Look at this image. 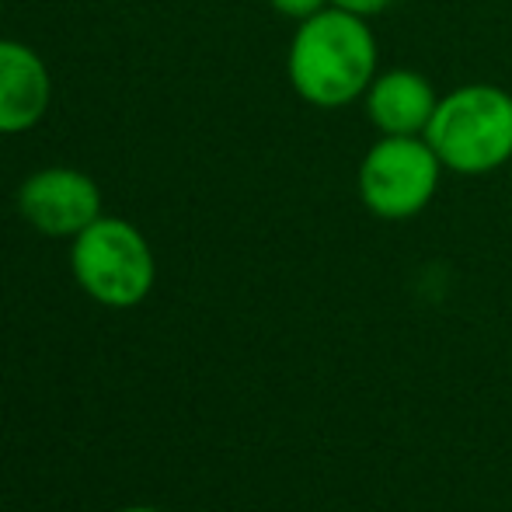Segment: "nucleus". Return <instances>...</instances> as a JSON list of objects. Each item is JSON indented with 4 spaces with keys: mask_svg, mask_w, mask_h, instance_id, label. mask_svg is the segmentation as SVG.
Instances as JSON below:
<instances>
[{
    "mask_svg": "<svg viewBox=\"0 0 512 512\" xmlns=\"http://www.w3.org/2000/svg\"><path fill=\"white\" fill-rule=\"evenodd\" d=\"M380 49L370 32V18H359L328 4L310 14L293 32L286 53L290 84L307 105L342 108L366 95L373 84Z\"/></svg>",
    "mask_w": 512,
    "mask_h": 512,
    "instance_id": "obj_1",
    "label": "nucleus"
},
{
    "mask_svg": "<svg viewBox=\"0 0 512 512\" xmlns=\"http://www.w3.org/2000/svg\"><path fill=\"white\" fill-rule=\"evenodd\" d=\"M425 140L453 175H492L512 161V95L499 84H460L439 95Z\"/></svg>",
    "mask_w": 512,
    "mask_h": 512,
    "instance_id": "obj_2",
    "label": "nucleus"
},
{
    "mask_svg": "<svg viewBox=\"0 0 512 512\" xmlns=\"http://www.w3.org/2000/svg\"><path fill=\"white\" fill-rule=\"evenodd\" d=\"M77 283L105 307H136L154 286V255L133 223L119 216H98L74 237L70 251Z\"/></svg>",
    "mask_w": 512,
    "mask_h": 512,
    "instance_id": "obj_3",
    "label": "nucleus"
},
{
    "mask_svg": "<svg viewBox=\"0 0 512 512\" xmlns=\"http://www.w3.org/2000/svg\"><path fill=\"white\" fill-rule=\"evenodd\" d=\"M443 171L425 136H380L359 161L356 189L380 220H411L432 203Z\"/></svg>",
    "mask_w": 512,
    "mask_h": 512,
    "instance_id": "obj_4",
    "label": "nucleus"
},
{
    "mask_svg": "<svg viewBox=\"0 0 512 512\" xmlns=\"http://www.w3.org/2000/svg\"><path fill=\"white\" fill-rule=\"evenodd\" d=\"M18 209L39 234L77 237L102 216V192L84 171L42 168L18 189Z\"/></svg>",
    "mask_w": 512,
    "mask_h": 512,
    "instance_id": "obj_5",
    "label": "nucleus"
},
{
    "mask_svg": "<svg viewBox=\"0 0 512 512\" xmlns=\"http://www.w3.org/2000/svg\"><path fill=\"white\" fill-rule=\"evenodd\" d=\"M436 105L439 95L432 81L408 67L377 74L363 95L366 119L380 136H425Z\"/></svg>",
    "mask_w": 512,
    "mask_h": 512,
    "instance_id": "obj_6",
    "label": "nucleus"
},
{
    "mask_svg": "<svg viewBox=\"0 0 512 512\" xmlns=\"http://www.w3.org/2000/svg\"><path fill=\"white\" fill-rule=\"evenodd\" d=\"M53 98L49 70L28 46L0 39V133L39 126Z\"/></svg>",
    "mask_w": 512,
    "mask_h": 512,
    "instance_id": "obj_7",
    "label": "nucleus"
},
{
    "mask_svg": "<svg viewBox=\"0 0 512 512\" xmlns=\"http://www.w3.org/2000/svg\"><path fill=\"white\" fill-rule=\"evenodd\" d=\"M269 4L276 7L279 14H286V18L304 21V18H310V14L324 11V7H328L331 0H269Z\"/></svg>",
    "mask_w": 512,
    "mask_h": 512,
    "instance_id": "obj_8",
    "label": "nucleus"
},
{
    "mask_svg": "<svg viewBox=\"0 0 512 512\" xmlns=\"http://www.w3.org/2000/svg\"><path fill=\"white\" fill-rule=\"evenodd\" d=\"M331 4L342 7V11H349V14H359V18H377V14H384L394 0H331Z\"/></svg>",
    "mask_w": 512,
    "mask_h": 512,
    "instance_id": "obj_9",
    "label": "nucleus"
},
{
    "mask_svg": "<svg viewBox=\"0 0 512 512\" xmlns=\"http://www.w3.org/2000/svg\"><path fill=\"white\" fill-rule=\"evenodd\" d=\"M122 512H164V509H150V506H133V509H122Z\"/></svg>",
    "mask_w": 512,
    "mask_h": 512,
    "instance_id": "obj_10",
    "label": "nucleus"
}]
</instances>
